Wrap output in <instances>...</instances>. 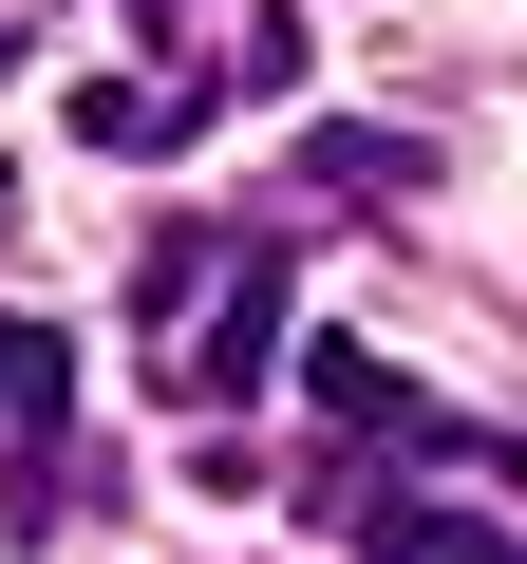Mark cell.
Listing matches in <instances>:
<instances>
[{"mask_svg":"<svg viewBox=\"0 0 527 564\" xmlns=\"http://www.w3.org/2000/svg\"><path fill=\"white\" fill-rule=\"evenodd\" d=\"M302 170H321V188H340V207H396V188H415V151H396V132H321V151H302Z\"/></svg>","mask_w":527,"mask_h":564,"instance_id":"cell-4","label":"cell"},{"mask_svg":"<svg viewBox=\"0 0 527 564\" xmlns=\"http://www.w3.org/2000/svg\"><path fill=\"white\" fill-rule=\"evenodd\" d=\"M57 414H76V339L57 321H0V452H57Z\"/></svg>","mask_w":527,"mask_h":564,"instance_id":"cell-2","label":"cell"},{"mask_svg":"<svg viewBox=\"0 0 527 564\" xmlns=\"http://www.w3.org/2000/svg\"><path fill=\"white\" fill-rule=\"evenodd\" d=\"M321 414H340V433H433V414H415L377 358H321Z\"/></svg>","mask_w":527,"mask_h":564,"instance_id":"cell-5","label":"cell"},{"mask_svg":"<svg viewBox=\"0 0 527 564\" xmlns=\"http://www.w3.org/2000/svg\"><path fill=\"white\" fill-rule=\"evenodd\" d=\"M76 132H95V151H170V132H189V95H170V76H95V95H76Z\"/></svg>","mask_w":527,"mask_h":564,"instance_id":"cell-3","label":"cell"},{"mask_svg":"<svg viewBox=\"0 0 527 564\" xmlns=\"http://www.w3.org/2000/svg\"><path fill=\"white\" fill-rule=\"evenodd\" d=\"M264 377H283V263H226L207 339H189V395H264Z\"/></svg>","mask_w":527,"mask_h":564,"instance_id":"cell-1","label":"cell"},{"mask_svg":"<svg viewBox=\"0 0 527 564\" xmlns=\"http://www.w3.org/2000/svg\"><path fill=\"white\" fill-rule=\"evenodd\" d=\"M433 564H508V545H471V527H452V545H433Z\"/></svg>","mask_w":527,"mask_h":564,"instance_id":"cell-6","label":"cell"}]
</instances>
